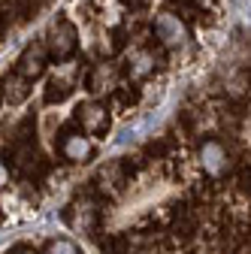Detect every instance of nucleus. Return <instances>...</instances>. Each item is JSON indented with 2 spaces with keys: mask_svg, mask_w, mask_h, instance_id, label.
I'll use <instances>...</instances> for the list:
<instances>
[{
  "mask_svg": "<svg viewBox=\"0 0 251 254\" xmlns=\"http://www.w3.org/2000/svg\"><path fill=\"white\" fill-rule=\"evenodd\" d=\"M251 130V30H233L173 121L112 161L79 203L130 200L127 224L94 233L100 254H221L224 185Z\"/></svg>",
  "mask_w": 251,
  "mask_h": 254,
  "instance_id": "nucleus-1",
  "label": "nucleus"
},
{
  "mask_svg": "<svg viewBox=\"0 0 251 254\" xmlns=\"http://www.w3.org/2000/svg\"><path fill=\"white\" fill-rule=\"evenodd\" d=\"M221 254H251V130L224 185Z\"/></svg>",
  "mask_w": 251,
  "mask_h": 254,
  "instance_id": "nucleus-2",
  "label": "nucleus"
}]
</instances>
